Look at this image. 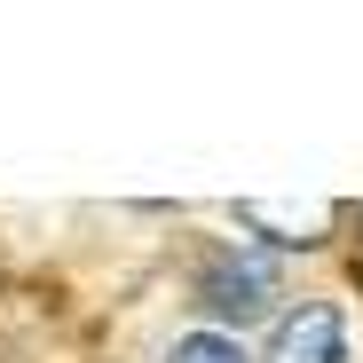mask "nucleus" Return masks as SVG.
<instances>
[{"label": "nucleus", "instance_id": "obj_1", "mask_svg": "<svg viewBox=\"0 0 363 363\" xmlns=\"http://www.w3.org/2000/svg\"><path fill=\"white\" fill-rule=\"evenodd\" d=\"M261 363H347V316H340V300H300V308H284Z\"/></svg>", "mask_w": 363, "mask_h": 363}, {"label": "nucleus", "instance_id": "obj_2", "mask_svg": "<svg viewBox=\"0 0 363 363\" xmlns=\"http://www.w3.org/2000/svg\"><path fill=\"white\" fill-rule=\"evenodd\" d=\"M198 292H206V308L213 316H261L269 300H277V269L261 261V253H213L206 261V277H198Z\"/></svg>", "mask_w": 363, "mask_h": 363}, {"label": "nucleus", "instance_id": "obj_3", "mask_svg": "<svg viewBox=\"0 0 363 363\" xmlns=\"http://www.w3.org/2000/svg\"><path fill=\"white\" fill-rule=\"evenodd\" d=\"M166 363H253V355H245V347H237L229 332H182Z\"/></svg>", "mask_w": 363, "mask_h": 363}]
</instances>
